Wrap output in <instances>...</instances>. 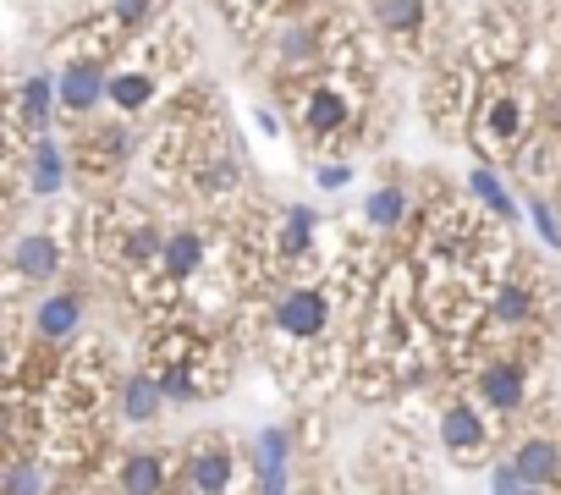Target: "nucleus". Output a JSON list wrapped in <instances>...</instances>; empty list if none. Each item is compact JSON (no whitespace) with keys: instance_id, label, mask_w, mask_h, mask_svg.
<instances>
[{"instance_id":"nucleus-14","label":"nucleus","mask_w":561,"mask_h":495,"mask_svg":"<svg viewBox=\"0 0 561 495\" xmlns=\"http://www.w3.org/2000/svg\"><path fill=\"white\" fill-rule=\"evenodd\" d=\"M23 182H28L34 198H61V193H67V182H72V154L56 143V133L28 143V154H23Z\"/></svg>"},{"instance_id":"nucleus-29","label":"nucleus","mask_w":561,"mask_h":495,"mask_svg":"<svg viewBox=\"0 0 561 495\" xmlns=\"http://www.w3.org/2000/svg\"><path fill=\"white\" fill-rule=\"evenodd\" d=\"M253 127H259L264 138H280V116H275V105H253Z\"/></svg>"},{"instance_id":"nucleus-26","label":"nucleus","mask_w":561,"mask_h":495,"mask_svg":"<svg viewBox=\"0 0 561 495\" xmlns=\"http://www.w3.org/2000/svg\"><path fill=\"white\" fill-rule=\"evenodd\" d=\"M523 215H528V231H534L545 248H561V215H556V204H550L545 193H528V198H523Z\"/></svg>"},{"instance_id":"nucleus-16","label":"nucleus","mask_w":561,"mask_h":495,"mask_svg":"<svg viewBox=\"0 0 561 495\" xmlns=\"http://www.w3.org/2000/svg\"><path fill=\"white\" fill-rule=\"evenodd\" d=\"M160 100V67L154 61H122L111 67V111L116 116H144Z\"/></svg>"},{"instance_id":"nucleus-24","label":"nucleus","mask_w":561,"mask_h":495,"mask_svg":"<svg viewBox=\"0 0 561 495\" xmlns=\"http://www.w3.org/2000/svg\"><path fill=\"white\" fill-rule=\"evenodd\" d=\"M0 495H56V468L45 457H12L7 462V484H0Z\"/></svg>"},{"instance_id":"nucleus-21","label":"nucleus","mask_w":561,"mask_h":495,"mask_svg":"<svg viewBox=\"0 0 561 495\" xmlns=\"http://www.w3.org/2000/svg\"><path fill=\"white\" fill-rule=\"evenodd\" d=\"M116 484H122V495H165L171 457L165 451H127L122 468H116Z\"/></svg>"},{"instance_id":"nucleus-18","label":"nucleus","mask_w":561,"mask_h":495,"mask_svg":"<svg viewBox=\"0 0 561 495\" xmlns=\"http://www.w3.org/2000/svg\"><path fill=\"white\" fill-rule=\"evenodd\" d=\"M468 198H473L490 220H501V226H512V220L523 215V198L506 187V176H501L490 160H479V165L468 171Z\"/></svg>"},{"instance_id":"nucleus-5","label":"nucleus","mask_w":561,"mask_h":495,"mask_svg":"<svg viewBox=\"0 0 561 495\" xmlns=\"http://www.w3.org/2000/svg\"><path fill=\"white\" fill-rule=\"evenodd\" d=\"M473 402L490 418H512L528 402V364L523 358H484L473 369Z\"/></svg>"},{"instance_id":"nucleus-23","label":"nucleus","mask_w":561,"mask_h":495,"mask_svg":"<svg viewBox=\"0 0 561 495\" xmlns=\"http://www.w3.org/2000/svg\"><path fill=\"white\" fill-rule=\"evenodd\" d=\"M495 143H523V133H528V111H523V100L517 94H490V100H479V116H473Z\"/></svg>"},{"instance_id":"nucleus-25","label":"nucleus","mask_w":561,"mask_h":495,"mask_svg":"<svg viewBox=\"0 0 561 495\" xmlns=\"http://www.w3.org/2000/svg\"><path fill=\"white\" fill-rule=\"evenodd\" d=\"M259 468H293V429H280V424H264L253 435V473Z\"/></svg>"},{"instance_id":"nucleus-22","label":"nucleus","mask_w":561,"mask_h":495,"mask_svg":"<svg viewBox=\"0 0 561 495\" xmlns=\"http://www.w3.org/2000/svg\"><path fill=\"white\" fill-rule=\"evenodd\" d=\"M408 215H413V193H408L402 182H380V187H369V198H364V226H369V231L397 237V231L408 226Z\"/></svg>"},{"instance_id":"nucleus-2","label":"nucleus","mask_w":561,"mask_h":495,"mask_svg":"<svg viewBox=\"0 0 561 495\" xmlns=\"http://www.w3.org/2000/svg\"><path fill=\"white\" fill-rule=\"evenodd\" d=\"M293 116H298V127H304L309 138H342V133L358 122V100H353V89L325 67L320 78H309V83L293 89Z\"/></svg>"},{"instance_id":"nucleus-28","label":"nucleus","mask_w":561,"mask_h":495,"mask_svg":"<svg viewBox=\"0 0 561 495\" xmlns=\"http://www.w3.org/2000/svg\"><path fill=\"white\" fill-rule=\"evenodd\" d=\"M490 495H556V490H545V484L523 479L512 462H495V468H490Z\"/></svg>"},{"instance_id":"nucleus-20","label":"nucleus","mask_w":561,"mask_h":495,"mask_svg":"<svg viewBox=\"0 0 561 495\" xmlns=\"http://www.w3.org/2000/svg\"><path fill=\"white\" fill-rule=\"evenodd\" d=\"M133 154H138V133H133V127H94L89 143H83V171L116 176Z\"/></svg>"},{"instance_id":"nucleus-12","label":"nucleus","mask_w":561,"mask_h":495,"mask_svg":"<svg viewBox=\"0 0 561 495\" xmlns=\"http://www.w3.org/2000/svg\"><path fill=\"white\" fill-rule=\"evenodd\" d=\"M320 242V209L314 204H280L270 226V254L280 265H304Z\"/></svg>"},{"instance_id":"nucleus-10","label":"nucleus","mask_w":561,"mask_h":495,"mask_svg":"<svg viewBox=\"0 0 561 495\" xmlns=\"http://www.w3.org/2000/svg\"><path fill=\"white\" fill-rule=\"evenodd\" d=\"M61 265H67V242L50 231V226H39V231H23L18 242H12V276L18 281H28V287H56V276H61Z\"/></svg>"},{"instance_id":"nucleus-13","label":"nucleus","mask_w":561,"mask_h":495,"mask_svg":"<svg viewBox=\"0 0 561 495\" xmlns=\"http://www.w3.org/2000/svg\"><path fill=\"white\" fill-rule=\"evenodd\" d=\"M204 265H209V237L198 231V226H176V231H165V248H160V281L171 287V292H182V287H193L198 276H204Z\"/></svg>"},{"instance_id":"nucleus-30","label":"nucleus","mask_w":561,"mask_h":495,"mask_svg":"<svg viewBox=\"0 0 561 495\" xmlns=\"http://www.w3.org/2000/svg\"><path fill=\"white\" fill-rule=\"evenodd\" d=\"M550 127H556V133H561V89H556V94H550Z\"/></svg>"},{"instance_id":"nucleus-7","label":"nucleus","mask_w":561,"mask_h":495,"mask_svg":"<svg viewBox=\"0 0 561 495\" xmlns=\"http://www.w3.org/2000/svg\"><path fill=\"white\" fill-rule=\"evenodd\" d=\"M56 111H61V83H56V72H28L18 89H12V127H18V138H50V122H56Z\"/></svg>"},{"instance_id":"nucleus-11","label":"nucleus","mask_w":561,"mask_h":495,"mask_svg":"<svg viewBox=\"0 0 561 495\" xmlns=\"http://www.w3.org/2000/svg\"><path fill=\"white\" fill-rule=\"evenodd\" d=\"M182 473H187V490L193 495H231V473H237V457L220 435H198L182 457Z\"/></svg>"},{"instance_id":"nucleus-3","label":"nucleus","mask_w":561,"mask_h":495,"mask_svg":"<svg viewBox=\"0 0 561 495\" xmlns=\"http://www.w3.org/2000/svg\"><path fill=\"white\" fill-rule=\"evenodd\" d=\"M187 182L204 204H220L242 187V149L226 138V133H209L193 143V160H187Z\"/></svg>"},{"instance_id":"nucleus-1","label":"nucleus","mask_w":561,"mask_h":495,"mask_svg":"<svg viewBox=\"0 0 561 495\" xmlns=\"http://www.w3.org/2000/svg\"><path fill=\"white\" fill-rule=\"evenodd\" d=\"M336 325V292L331 281H287L264 303V336L275 353H314Z\"/></svg>"},{"instance_id":"nucleus-17","label":"nucleus","mask_w":561,"mask_h":495,"mask_svg":"<svg viewBox=\"0 0 561 495\" xmlns=\"http://www.w3.org/2000/svg\"><path fill=\"white\" fill-rule=\"evenodd\" d=\"M369 18L391 45H424L430 34V0H369Z\"/></svg>"},{"instance_id":"nucleus-15","label":"nucleus","mask_w":561,"mask_h":495,"mask_svg":"<svg viewBox=\"0 0 561 495\" xmlns=\"http://www.w3.org/2000/svg\"><path fill=\"white\" fill-rule=\"evenodd\" d=\"M165 407H171V396H165V385L154 380V369H133V375L116 380V413H122V424L149 429V424H160Z\"/></svg>"},{"instance_id":"nucleus-19","label":"nucleus","mask_w":561,"mask_h":495,"mask_svg":"<svg viewBox=\"0 0 561 495\" xmlns=\"http://www.w3.org/2000/svg\"><path fill=\"white\" fill-rule=\"evenodd\" d=\"M506 462H512L523 479H534V484H545V490H561V440H556V435H523Z\"/></svg>"},{"instance_id":"nucleus-9","label":"nucleus","mask_w":561,"mask_h":495,"mask_svg":"<svg viewBox=\"0 0 561 495\" xmlns=\"http://www.w3.org/2000/svg\"><path fill=\"white\" fill-rule=\"evenodd\" d=\"M484 320H490V331H506V336L528 331L539 320V287H534V276L528 281L523 276H495L490 292H484Z\"/></svg>"},{"instance_id":"nucleus-8","label":"nucleus","mask_w":561,"mask_h":495,"mask_svg":"<svg viewBox=\"0 0 561 495\" xmlns=\"http://www.w3.org/2000/svg\"><path fill=\"white\" fill-rule=\"evenodd\" d=\"M83 325H89V309L72 287L39 292V303H34V342L39 347H78Z\"/></svg>"},{"instance_id":"nucleus-27","label":"nucleus","mask_w":561,"mask_h":495,"mask_svg":"<svg viewBox=\"0 0 561 495\" xmlns=\"http://www.w3.org/2000/svg\"><path fill=\"white\" fill-rule=\"evenodd\" d=\"M353 176H358L353 160H314V165H309V182H314L320 193H347Z\"/></svg>"},{"instance_id":"nucleus-4","label":"nucleus","mask_w":561,"mask_h":495,"mask_svg":"<svg viewBox=\"0 0 561 495\" xmlns=\"http://www.w3.org/2000/svg\"><path fill=\"white\" fill-rule=\"evenodd\" d=\"M56 83H61V116L72 122H89L111 105V67L100 56H72L56 67Z\"/></svg>"},{"instance_id":"nucleus-31","label":"nucleus","mask_w":561,"mask_h":495,"mask_svg":"<svg viewBox=\"0 0 561 495\" xmlns=\"http://www.w3.org/2000/svg\"><path fill=\"white\" fill-rule=\"evenodd\" d=\"M237 7H253V12H270V7H275V0H237Z\"/></svg>"},{"instance_id":"nucleus-6","label":"nucleus","mask_w":561,"mask_h":495,"mask_svg":"<svg viewBox=\"0 0 561 495\" xmlns=\"http://www.w3.org/2000/svg\"><path fill=\"white\" fill-rule=\"evenodd\" d=\"M490 413L473 402V396H451L440 413H435V435H440V446L457 457V462H479L484 451H490V424H484Z\"/></svg>"}]
</instances>
